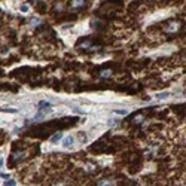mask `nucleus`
Segmentation results:
<instances>
[{
	"instance_id": "nucleus-7",
	"label": "nucleus",
	"mask_w": 186,
	"mask_h": 186,
	"mask_svg": "<svg viewBox=\"0 0 186 186\" xmlns=\"http://www.w3.org/2000/svg\"><path fill=\"white\" fill-rule=\"evenodd\" d=\"M39 106H40V107H48V106H49V103L42 101V103H40V104H39Z\"/></svg>"
},
{
	"instance_id": "nucleus-9",
	"label": "nucleus",
	"mask_w": 186,
	"mask_h": 186,
	"mask_svg": "<svg viewBox=\"0 0 186 186\" xmlns=\"http://www.w3.org/2000/svg\"><path fill=\"white\" fill-rule=\"evenodd\" d=\"M168 94L167 93H164V94H158V98H164V97H167Z\"/></svg>"
},
{
	"instance_id": "nucleus-10",
	"label": "nucleus",
	"mask_w": 186,
	"mask_h": 186,
	"mask_svg": "<svg viewBox=\"0 0 186 186\" xmlns=\"http://www.w3.org/2000/svg\"><path fill=\"white\" fill-rule=\"evenodd\" d=\"M21 10H23V12H27V10H28V8H27V6H21Z\"/></svg>"
},
{
	"instance_id": "nucleus-3",
	"label": "nucleus",
	"mask_w": 186,
	"mask_h": 186,
	"mask_svg": "<svg viewBox=\"0 0 186 186\" xmlns=\"http://www.w3.org/2000/svg\"><path fill=\"white\" fill-rule=\"evenodd\" d=\"M100 76L101 77H110L112 76V70H104V72L100 73Z\"/></svg>"
},
{
	"instance_id": "nucleus-5",
	"label": "nucleus",
	"mask_w": 186,
	"mask_h": 186,
	"mask_svg": "<svg viewBox=\"0 0 186 186\" xmlns=\"http://www.w3.org/2000/svg\"><path fill=\"white\" fill-rule=\"evenodd\" d=\"M5 185H8V186H12V185H17V182H15V180H8V182H6V183H5Z\"/></svg>"
},
{
	"instance_id": "nucleus-12",
	"label": "nucleus",
	"mask_w": 186,
	"mask_h": 186,
	"mask_svg": "<svg viewBox=\"0 0 186 186\" xmlns=\"http://www.w3.org/2000/svg\"><path fill=\"white\" fill-rule=\"evenodd\" d=\"M2 165H3V159L0 158V167H2Z\"/></svg>"
},
{
	"instance_id": "nucleus-6",
	"label": "nucleus",
	"mask_w": 186,
	"mask_h": 186,
	"mask_svg": "<svg viewBox=\"0 0 186 186\" xmlns=\"http://www.w3.org/2000/svg\"><path fill=\"white\" fill-rule=\"evenodd\" d=\"M79 140H81V142H85V140H86V138H85V134H84V133H79Z\"/></svg>"
},
{
	"instance_id": "nucleus-1",
	"label": "nucleus",
	"mask_w": 186,
	"mask_h": 186,
	"mask_svg": "<svg viewBox=\"0 0 186 186\" xmlns=\"http://www.w3.org/2000/svg\"><path fill=\"white\" fill-rule=\"evenodd\" d=\"M84 5H86V0H72V8L73 9L82 8Z\"/></svg>"
},
{
	"instance_id": "nucleus-11",
	"label": "nucleus",
	"mask_w": 186,
	"mask_h": 186,
	"mask_svg": "<svg viewBox=\"0 0 186 186\" xmlns=\"http://www.w3.org/2000/svg\"><path fill=\"white\" fill-rule=\"evenodd\" d=\"M2 177H3V179H8L9 174H5V173H2Z\"/></svg>"
},
{
	"instance_id": "nucleus-4",
	"label": "nucleus",
	"mask_w": 186,
	"mask_h": 186,
	"mask_svg": "<svg viewBox=\"0 0 186 186\" xmlns=\"http://www.w3.org/2000/svg\"><path fill=\"white\" fill-rule=\"evenodd\" d=\"M60 138H61V133H57V134H54V137L51 138V142H52V143H57Z\"/></svg>"
},
{
	"instance_id": "nucleus-8",
	"label": "nucleus",
	"mask_w": 186,
	"mask_h": 186,
	"mask_svg": "<svg viewBox=\"0 0 186 186\" xmlns=\"http://www.w3.org/2000/svg\"><path fill=\"white\" fill-rule=\"evenodd\" d=\"M116 113H119V115H127V110H116Z\"/></svg>"
},
{
	"instance_id": "nucleus-2",
	"label": "nucleus",
	"mask_w": 186,
	"mask_h": 186,
	"mask_svg": "<svg viewBox=\"0 0 186 186\" xmlns=\"http://www.w3.org/2000/svg\"><path fill=\"white\" fill-rule=\"evenodd\" d=\"M72 143H73V137H72V135H67V137L63 140V144H64V147H68V146H72Z\"/></svg>"
}]
</instances>
